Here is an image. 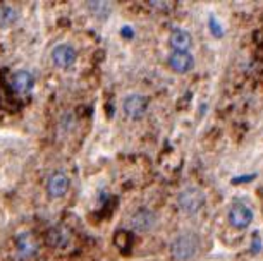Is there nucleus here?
<instances>
[{
    "instance_id": "f257e3e1",
    "label": "nucleus",
    "mask_w": 263,
    "mask_h": 261,
    "mask_svg": "<svg viewBox=\"0 0 263 261\" xmlns=\"http://www.w3.org/2000/svg\"><path fill=\"white\" fill-rule=\"evenodd\" d=\"M201 248L200 235L191 230L181 232L171 243V254L176 261H191L195 259Z\"/></svg>"
},
{
    "instance_id": "f03ea898",
    "label": "nucleus",
    "mask_w": 263,
    "mask_h": 261,
    "mask_svg": "<svg viewBox=\"0 0 263 261\" xmlns=\"http://www.w3.org/2000/svg\"><path fill=\"white\" fill-rule=\"evenodd\" d=\"M205 201H206L205 193L200 188H195V186L182 189L179 196H177V205H179L181 211H184L186 215L198 213L205 206Z\"/></svg>"
},
{
    "instance_id": "7ed1b4c3",
    "label": "nucleus",
    "mask_w": 263,
    "mask_h": 261,
    "mask_svg": "<svg viewBox=\"0 0 263 261\" xmlns=\"http://www.w3.org/2000/svg\"><path fill=\"white\" fill-rule=\"evenodd\" d=\"M122 108L126 112V115L129 119H141L143 115L146 114V108H148V98L140 95V93H131L124 98L122 102Z\"/></svg>"
},
{
    "instance_id": "20e7f679",
    "label": "nucleus",
    "mask_w": 263,
    "mask_h": 261,
    "mask_svg": "<svg viewBox=\"0 0 263 261\" xmlns=\"http://www.w3.org/2000/svg\"><path fill=\"white\" fill-rule=\"evenodd\" d=\"M131 227L136 232H150L157 224V215L148 208H140L131 215Z\"/></svg>"
},
{
    "instance_id": "39448f33",
    "label": "nucleus",
    "mask_w": 263,
    "mask_h": 261,
    "mask_svg": "<svg viewBox=\"0 0 263 261\" xmlns=\"http://www.w3.org/2000/svg\"><path fill=\"white\" fill-rule=\"evenodd\" d=\"M253 222V211L246 205H234L229 210V224L234 229H248Z\"/></svg>"
},
{
    "instance_id": "423d86ee",
    "label": "nucleus",
    "mask_w": 263,
    "mask_h": 261,
    "mask_svg": "<svg viewBox=\"0 0 263 261\" xmlns=\"http://www.w3.org/2000/svg\"><path fill=\"white\" fill-rule=\"evenodd\" d=\"M76 58H78L76 50H74L71 45H67V43L57 45L52 50V62L55 64L57 67H61V69H67V67L74 66Z\"/></svg>"
},
{
    "instance_id": "0eeeda50",
    "label": "nucleus",
    "mask_w": 263,
    "mask_h": 261,
    "mask_svg": "<svg viewBox=\"0 0 263 261\" xmlns=\"http://www.w3.org/2000/svg\"><path fill=\"white\" fill-rule=\"evenodd\" d=\"M69 177L66 174H62V172H57V174H53L50 179H48V184H47V193L48 196H52V198H61L69 191Z\"/></svg>"
},
{
    "instance_id": "6e6552de",
    "label": "nucleus",
    "mask_w": 263,
    "mask_h": 261,
    "mask_svg": "<svg viewBox=\"0 0 263 261\" xmlns=\"http://www.w3.org/2000/svg\"><path fill=\"white\" fill-rule=\"evenodd\" d=\"M168 64H171V67L176 72L186 74L195 67V57L190 52H172L171 58H168Z\"/></svg>"
},
{
    "instance_id": "1a4fd4ad",
    "label": "nucleus",
    "mask_w": 263,
    "mask_h": 261,
    "mask_svg": "<svg viewBox=\"0 0 263 261\" xmlns=\"http://www.w3.org/2000/svg\"><path fill=\"white\" fill-rule=\"evenodd\" d=\"M12 90L19 93V95H24V93H29L33 90L34 86V77L31 72L28 71H17L16 74L12 76Z\"/></svg>"
},
{
    "instance_id": "9d476101",
    "label": "nucleus",
    "mask_w": 263,
    "mask_h": 261,
    "mask_svg": "<svg viewBox=\"0 0 263 261\" xmlns=\"http://www.w3.org/2000/svg\"><path fill=\"white\" fill-rule=\"evenodd\" d=\"M171 45L176 52H187L193 45V36L186 29H174L171 33Z\"/></svg>"
},
{
    "instance_id": "9b49d317",
    "label": "nucleus",
    "mask_w": 263,
    "mask_h": 261,
    "mask_svg": "<svg viewBox=\"0 0 263 261\" xmlns=\"http://www.w3.org/2000/svg\"><path fill=\"white\" fill-rule=\"evenodd\" d=\"M19 19V11L9 4H0V28H9L16 24Z\"/></svg>"
},
{
    "instance_id": "f8f14e48",
    "label": "nucleus",
    "mask_w": 263,
    "mask_h": 261,
    "mask_svg": "<svg viewBox=\"0 0 263 261\" xmlns=\"http://www.w3.org/2000/svg\"><path fill=\"white\" fill-rule=\"evenodd\" d=\"M86 9L90 11V14L97 19H107L112 12V6L108 2H100V0H95V2H88Z\"/></svg>"
},
{
    "instance_id": "ddd939ff",
    "label": "nucleus",
    "mask_w": 263,
    "mask_h": 261,
    "mask_svg": "<svg viewBox=\"0 0 263 261\" xmlns=\"http://www.w3.org/2000/svg\"><path fill=\"white\" fill-rule=\"evenodd\" d=\"M47 240L53 248H64V246L69 243V232L64 227H55L48 232Z\"/></svg>"
},
{
    "instance_id": "4468645a",
    "label": "nucleus",
    "mask_w": 263,
    "mask_h": 261,
    "mask_svg": "<svg viewBox=\"0 0 263 261\" xmlns=\"http://www.w3.org/2000/svg\"><path fill=\"white\" fill-rule=\"evenodd\" d=\"M17 251L23 258H29L36 253V243L31 240V235L29 234H23L17 237Z\"/></svg>"
},
{
    "instance_id": "2eb2a0df",
    "label": "nucleus",
    "mask_w": 263,
    "mask_h": 261,
    "mask_svg": "<svg viewBox=\"0 0 263 261\" xmlns=\"http://www.w3.org/2000/svg\"><path fill=\"white\" fill-rule=\"evenodd\" d=\"M208 28H210V33L215 38L224 36V28H222V24L218 23V19L215 16H210V19H208Z\"/></svg>"
},
{
    "instance_id": "dca6fc26",
    "label": "nucleus",
    "mask_w": 263,
    "mask_h": 261,
    "mask_svg": "<svg viewBox=\"0 0 263 261\" xmlns=\"http://www.w3.org/2000/svg\"><path fill=\"white\" fill-rule=\"evenodd\" d=\"M260 249H261V239H260V235L255 234L253 235V243H251V251L253 253H260Z\"/></svg>"
},
{
    "instance_id": "f3484780",
    "label": "nucleus",
    "mask_w": 263,
    "mask_h": 261,
    "mask_svg": "<svg viewBox=\"0 0 263 261\" xmlns=\"http://www.w3.org/2000/svg\"><path fill=\"white\" fill-rule=\"evenodd\" d=\"M255 174H250V175H241V177H234V179H232V182H234V184H245V182H250V180H253L255 179Z\"/></svg>"
},
{
    "instance_id": "a211bd4d",
    "label": "nucleus",
    "mask_w": 263,
    "mask_h": 261,
    "mask_svg": "<svg viewBox=\"0 0 263 261\" xmlns=\"http://www.w3.org/2000/svg\"><path fill=\"white\" fill-rule=\"evenodd\" d=\"M122 34H124L126 38H133V34H135V31H133V28L124 26V28H122Z\"/></svg>"
},
{
    "instance_id": "6ab92c4d",
    "label": "nucleus",
    "mask_w": 263,
    "mask_h": 261,
    "mask_svg": "<svg viewBox=\"0 0 263 261\" xmlns=\"http://www.w3.org/2000/svg\"><path fill=\"white\" fill-rule=\"evenodd\" d=\"M152 7H157V9H167L168 6L167 4H162V2H150Z\"/></svg>"
}]
</instances>
